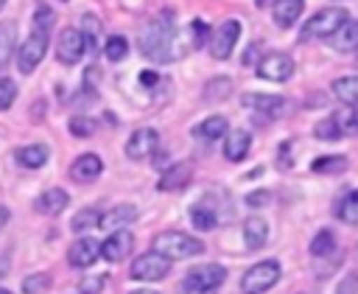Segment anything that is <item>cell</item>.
<instances>
[{"label":"cell","mask_w":358,"mask_h":294,"mask_svg":"<svg viewBox=\"0 0 358 294\" xmlns=\"http://www.w3.org/2000/svg\"><path fill=\"white\" fill-rule=\"evenodd\" d=\"M190 179H193V165L190 162H176V165L162 171V176L157 179V190L159 193H176L182 188H187Z\"/></svg>","instance_id":"obj_15"},{"label":"cell","mask_w":358,"mask_h":294,"mask_svg":"<svg viewBox=\"0 0 358 294\" xmlns=\"http://www.w3.org/2000/svg\"><path fill=\"white\" fill-rule=\"evenodd\" d=\"M333 118V123L338 126V132H341V137L344 134H358V106H341L338 112H333L330 115Z\"/></svg>","instance_id":"obj_28"},{"label":"cell","mask_w":358,"mask_h":294,"mask_svg":"<svg viewBox=\"0 0 358 294\" xmlns=\"http://www.w3.org/2000/svg\"><path fill=\"white\" fill-rule=\"evenodd\" d=\"M268 202H271V193L268 190H252V193H246V204L249 207H263Z\"/></svg>","instance_id":"obj_42"},{"label":"cell","mask_w":358,"mask_h":294,"mask_svg":"<svg viewBox=\"0 0 358 294\" xmlns=\"http://www.w3.org/2000/svg\"><path fill=\"white\" fill-rule=\"evenodd\" d=\"M14 22H0V70L11 62V53H14Z\"/></svg>","instance_id":"obj_32"},{"label":"cell","mask_w":358,"mask_h":294,"mask_svg":"<svg viewBox=\"0 0 358 294\" xmlns=\"http://www.w3.org/2000/svg\"><path fill=\"white\" fill-rule=\"evenodd\" d=\"M282 269H280V260L268 258V260H257L255 266H249L241 277V291L243 294H263L268 288H274V283L280 280Z\"/></svg>","instance_id":"obj_3"},{"label":"cell","mask_w":358,"mask_h":294,"mask_svg":"<svg viewBox=\"0 0 358 294\" xmlns=\"http://www.w3.org/2000/svg\"><path fill=\"white\" fill-rule=\"evenodd\" d=\"M333 95L344 106H358V76H341L333 81Z\"/></svg>","instance_id":"obj_26"},{"label":"cell","mask_w":358,"mask_h":294,"mask_svg":"<svg viewBox=\"0 0 358 294\" xmlns=\"http://www.w3.org/2000/svg\"><path fill=\"white\" fill-rule=\"evenodd\" d=\"M257 6H271V3H277V0H255Z\"/></svg>","instance_id":"obj_49"},{"label":"cell","mask_w":358,"mask_h":294,"mask_svg":"<svg viewBox=\"0 0 358 294\" xmlns=\"http://www.w3.org/2000/svg\"><path fill=\"white\" fill-rule=\"evenodd\" d=\"M17 162H20L22 168H31V171L42 168V165L48 162V146H42V143L20 146V148H17Z\"/></svg>","instance_id":"obj_25"},{"label":"cell","mask_w":358,"mask_h":294,"mask_svg":"<svg viewBox=\"0 0 358 294\" xmlns=\"http://www.w3.org/2000/svg\"><path fill=\"white\" fill-rule=\"evenodd\" d=\"M6 272H8V266H6V260H3V258H0V277H3V274H6Z\"/></svg>","instance_id":"obj_48"},{"label":"cell","mask_w":358,"mask_h":294,"mask_svg":"<svg viewBox=\"0 0 358 294\" xmlns=\"http://www.w3.org/2000/svg\"><path fill=\"white\" fill-rule=\"evenodd\" d=\"M45 50H48V31H31V36L20 45L17 50V67L20 73H34L39 67V62L45 59Z\"/></svg>","instance_id":"obj_7"},{"label":"cell","mask_w":358,"mask_h":294,"mask_svg":"<svg viewBox=\"0 0 358 294\" xmlns=\"http://www.w3.org/2000/svg\"><path fill=\"white\" fill-rule=\"evenodd\" d=\"M0 294H11V291H6V288H0Z\"/></svg>","instance_id":"obj_51"},{"label":"cell","mask_w":358,"mask_h":294,"mask_svg":"<svg viewBox=\"0 0 358 294\" xmlns=\"http://www.w3.org/2000/svg\"><path fill=\"white\" fill-rule=\"evenodd\" d=\"M126 53H129L126 36H120V34L106 36V42H103V56H106L109 62H120V59H126Z\"/></svg>","instance_id":"obj_33"},{"label":"cell","mask_w":358,"mask_h":294,"mask_svg":"<svg viewBox=\"0 0 358 294\" xmlns=\"http://www.w3.org/2000/svg\"><path fill=\"white\" fill-rule=\"evenodd\" d=\"M268 241V224L263 216H249L243 221V244L246 249H260Z\"/></svg>","instance_id":"obj_19"},{"label":"cell","mask_w":358,"mask_h":294,"mask_svg":"<svg viewBox=\"0 0 358 294\" xmlns=\"http://www.w3.org/2000/svg\"><path fill=\"white\" fill-rule=\"evenodd\" d=\"M154 252L165 255L168 260H185V258H196L204 252V244L187 232H179V230H168V232H159L154 238Z\"/></svg>","instance_id":"obj_2"},{"label":"cell","mask_w":358,"mask_h":294,"mask_svg":"<svg viewBox=\"0 0 358 294\" xmlns=\"http://www.w3.org/2000/svg\"><path fill=\"white\" fill-rule=\"evenodd\" d=\"M81 31H84L87 42H90V45H95V42H98V36H95V34L101 31V25H98V20H95L92 14H87V17H84V25H81Z\"/></svg>","instance_id":"obj_41"},{"label":"cell","mask_w":358,"mask_h":294,"mask_svg":"<svg viewBox=\"0 0 358 294\" xmlns=\"http://www.w3.org/2000/svg\"><path fill=\"white\" fill-rule=\"evenodd\" d=\"M227 280V269L221 263H201V266H193L185 280H182V291L187 294H210L215 291L221 283Z\"/></svg>","instance_id":"obj_5"},{"label":"cell","mask_w":358,"mask_h":294,"mask_svg":"<svg viewBox=\"0 0 358 294\" xmlns=\"http://www.w3.org/2000/svg\"><path fill=\"white\" fill-rule=\"evenodd\" d=\"M291 140H285L282 146H280V151H277V162H280V168H291Z\"/></svg>","instance_id":"obj_43"},{"label":"cell","mask_w":358,"mask_h":294,"mask_svg":"<svg viewBox=\"0 0 358 294\" xmlns=\"http://www.w3.org/2000/svg\"><path fill=\"white\" fill-rule=\"evenodd\" d=\"M157 81H159V76H157L154 70H143V73H140V84H143V87L151 90V87H157Z\"/></svg>","instance_id":"obj_44"},{"label":"cell","mask_w":358,"mask_h":294,"mask_svg":"<svg viewBox=\"0 0 358 294\" xmlns=\"http://www.w3.org/2000/svg\"><path fill=\"white\" fill-rule=\"evenodd\" d=\"M257 76L266 81H288L294 76V59L288 53H266L257 62Z\"/></svg>","instance_id":"obj_10"},{"label":"cell","mask_w":358,"mask_h":294,"mask_svg":"<svg viewBox=\"0 0 358 294\" xmlns=\"http://www.w3.org/2000/svg\"><path fill=\"white\" fill-rule=\"evenodd\" d=\"M176 42H179V34L173 31V14L171 11H162V17L151 20L143 28L140 50H143V56H148L154 62H173V59L182 56V50L176 48Z\"/></svg>","instance_id":"obj_1"},{"label":"cell","mask_w":358,"mask_h":294,"mask_svg":"<svg viewBox=\"0 0 358 294\" xmlns=\"http://www.w3.org/2000/svg\"><path fill=\"white\" fill-rule=\"evenodd\" d=\"M330 45L341 53H352L358 50V20H347L333 36H330Z\"/></svg>","instance_id":"obj_23"},{"label":"cell","mask_w":358,"mask_h":294,"mask_svg":"<svg viewBox=\"0 0 358 294\" xmlns=\"http://www.w3.org/2000/svg\"><path fill=\"white\" fill-rule=\"evenodd\" d=\"M305 11V0H277L274 3V25L291 28Z\"/></svg>","instance_id":"obj_22"},{"label":"cell","mask_w":358,"mask_h":294,"mask_svg":"<svg viewBox=\"0 0 358 294\" xmlns=\"http://www.w3.org/2000/svg\"><path fill=\"white\" fill-rule=\"evenodd\" d=\"M229 92H232V84H229V78H227V76L210 78V84L204 87V98H213V101H218V98H227Z\"/></svg>","instance_id":"obj_35"},{"label":"cell","mask_w":358,"mask_h":294,"mask_svg":"<svg viewBox=\"0 0 358 294\" xmlns=\"http://www.w3.org/2000/svg\"><path fill=\"white\" fill-rule=\"evenodd\" d=\"M14 98H17V81L0 78V112L8 109V106L14 104Z\"/></svg>","instance_id":"obj_38"},{"label":"cell","mask_w":358,"mask_h":294,"mask_svg":"<svg viewBox=\"0 0 358 294\" xmlns=\"http://www.w3.org/2000/svg\"><path fill=\"white\" fill-rule=\"evenodd\" d=\"M355 67H358V53H355Z\"/></svg>","instance_id":"obj_52"},{"label":"cell","mask_w":358,"mask_h":294,"mask_svg":"<svg viewBox=\"0 0 358 294\" xmlns=\"http://www.w3.org/2000/svg\"><path fill=\"white\" fill-rule=\"evenodd\" d=\"M6 224H8V207H3V204H0V230H3Z\"/></svg>","instance_id":"obj_46"},{"label":"cell","mask_w":358,"mask_h":294,"mask_svg":"<svg viewBox=\"0 0 358 294\" xmlns=\"http://www.w3.org/2000/svg\"><path fill=\"white\" fill-rule=\"evenodd\" d=\"M101 286H103V283H101V277H90V280H84V286H81V294H95Z\"/></svg>","instance_id":"obj_45"},{"label":"cell","mask_w":358,"mask_h":294,"mask_svg":"<svg viewBox=\"0 0 358 294\" xmlns=\"http://www.w3.org/2000/svg\"><path fill=\"white\" fill-rule=\"evenodd\" d=\"M347 157L344 154H324V157H316L313 162H310V171L313 174H341V171H347Z\"/></svg>","instance_id":"obj_27"},{"label":"cell","mask_w":358,"mask_h":294,"mask_svg":"<svg viewBox=\"0 0 358 294\" xmlns=\"http://www.w3.org/2000/svg\"><path fill=\"white\" fill-rule=\"evenodd\" d=\"M3 6H6V0H0V11H3Z\"/></svg>","instance_id":"obj_50"},{"label":"cell","mask_w":358,"mask_h":294,"mask_svg":"<svg viewBox=\"0 0 358 294\" xmlns=\"http://www.w3.org/2000/svg\"><path fill=\"white\" fill-rule=\"evenodd\" d=\"M134 249V235L129 230H115L109 238L101 241V258L109 260V263H120L131 255Z\"/></svg>","instance_id":"obj_11"},{"label":"cell","mask_w":358,"mask_h":294,"mask_svg":"<svg viewBox=\"0 0 358 294\" xmlns=\"http://www.w3.org/2000/svg\"><path fill=\"white\" fill-rule=\"evenodd\" d=\"M336 249V232L333 230H319L310 241V255L313 258H327Z\"/></svg>","instance_id":"obj_31"},{"label":"cell","mask_w":358,"mask_h":294,"mask_svg":"<svg viewBox=\"0 0 358 294\" xmlns=\"http://www.w3.org/2000/svg\"><path fill=\"white\" fill-rule=\"evenodd\" d=\"M101 258V241L98 238H76L67 249V263L76 269H90Z\"/></svg>","instance_id":"obj_12"},{"label":"cell","mask_w":358,"mask_h":294,"mask_svg":"<svg viewBox=\"0 0 358 294\" xmlns=\"http://www.w3.org/2000/svg\"><path fill=\"white\" fill-rule=\"evenodd\" d=\"M98 132V120L90 115H76L70 118V134L73 137H92Z\"/></svg>","instance_id":"obj_34"},{"label":"cell","mask_w":358,"mask_h":294,"mask_svg":"<svg viewBox=\"0 0 358 294\" xmlns=\"http://www.w3.org/2000/svg\"><path fill=\"white\" fill-rule=\"evenodd\" d=\"M131 294H159V291H154V288H134Z\"/></svg>","instance_id":"obj_47"},{"label":"cell","mask_w":358,"mask_h":294,"mask_svg":"<svg viewBox=\"0 0 358 294\" xmlns=\"http://www.w3.org/2000/svg\"><path fill=\"white\" fill-rule=\"evenodd\" d=\"M157 140H159L157 129H151V126L134 129V132L129 134V140H126V157H129V160H145L148 154H154Z\"/></svg>","instance_id":"obj_13"},{"label":"cell","mask_w":358,"mask_h":294,"mask_svg":"<svg viewBox=\"0 0 358 294\" xmlns=\"http://www.w3.org/2000/svg\"><path fill=\"white\" fill-rule=\"evenodd\" d=\"M87 50V36L81 28L76 25H67L62 28V34L56 36V59L62 64H76Z\"/></svg>","instance_id":"obj_6"},{"label":"cell","mask_w":358,"mask_h":294,"mask_svg":"<svg viewBox=\"0 0 358 294\" xmlns=\"http://www.w3.org/2000/svg\"><path fill=\"white\" fill-rule=\"evenodd\" d=\"M333 294H358V272H347L338 280V286H336Z\"/></svg>","instance_id":"obj_40"},{"label":"cell","mask_w":358,"mask_h":294,"mask_svg":"<svg viewBox=\"0 0 358 294\" xmlns=\"http://www.w3.org/2000/svg\"><path fill=\"white\" fill-rule=\"evenodd\" d=\"M53 28V11L48 6H39L36 14H34V31H48L50 34Z\"/></svg>","instance_id":"obj_39"},{"label":"cell","mask_w":358,"mask_h":294,"mask_svg":"<svg viewBox=\"0 0 358 294\" xmlns=\"http://www.w3.org/2000/svg\"><path fill=\"white\" fill-rule=\"evenodd\" d=\"M101 174H103V160L98 154L87 151V154H81V157H76L70 162V176L76 182H95Z\"/></svg>","instance_id":"obj_16"},{"label":"cell","mask_w":358,"mask_h":294,"mask_svg":"<svg viewBox=\"0 0 358 294\" xmlns=\"http://www.w3.org/2000/svg\"><path fill=\"white\" fill-rule=\"evenodd\" d=\"M190 221H193V227L201 230V232L218 227V221H221V210L215 207V193H207L204 199H199V202L190 207Z\"/></svg>","instance_id":"obj_14"},{"label":"cell","mask_w":358,"mask_h":294,"mask_svg":"<svg viewBox=\"0 0 358 294\" xmlns=\"http://www.w3.org/2000/svg\"><path fill=\"white\" fill-rule=\"evenodd\" d=\"M137 221V207L134 204H117L112 207L109 213H103L101 218V227H109V230H123L126 224Z\"/></svg>","instance_id":"obj_24"},{"label":"cell","mask_w":358,"mask_h":294,"mask_svg":"<svg viewBox=\"0 0 358 294\" xmlns=\"http://www.w3.org/2000/svg\"><path fill=\"white\" fill-rule=\"evenodd\" d=\"M67 204H70V196H67V190H62V188H48V190H42L39 199H36V210L45 213V216H59Z\"/></svg>","instance_id":"obj_21"},{"label":"cell","mask_w":358,"mask_h":294,"mask_svg":"<svg viewBox=\"0 0 358 294\" xmlns=\"http://www.w3.org/2000/svg\"><path fill=\"white\" fill-rule=\"evenodd\" d=\"M336 216L344 221V224H358V188L350 190L347 196H341L338 207H336Z\"/></svg>","instance_id":"obj_30"},{"label":"cell","mask_w":358,"mask_h":294,"mask_svg":"<svg viewBox=\"0 0 358 294\" xmlns=\"http://www.w3.org/2000/svg\"><path fill=\"white\" fill-rule=\"evenodd\" d=\"M168 272H171V260L165 255L154 252V249L145 252V255H140L137 260H131V269H129V274L134 280H145V283L162 280V277H168Z\"/></svg>","instance_id":"obj_8"},{"label":"cell","mask_w":358,"mask_h":294,"mask_svg":"<svg viewBox=\"0 0 358 294\" xmlns=\"http://www.w3.org/2000/svg\"><path fill=\"white\" fill-rule=\"evenodd\" d=\"M347 20H350L347 11L338 8V6H333V8H322V11H316V14H310V17L305 20L299 36H302V39H324V36H333Z\"/></svg>","instance_id":"obj_4"},{"label":"cell","mask_w":358,"mask_h":294,"mask_svg":"<svg viewBox=\"0 0 358 294\" xmlns=\"http://www.w3.org/2000/svg\"><path fill=\"white\" fill-rule=\"evenodd\" d=\"M241 104H243L246 109L260 112V115H268V118L280 115L282 106H285V101H282L280 95H266V92H243V95H241Z\"/></svg>","instance_id":"obj_17"},{"label":"cell","mask_w":358,"mask_h":294,"mask_svg":"<svg viewBox=\"0 0 358 294\" xmlns=\"http://www.w3.org/2000/svg\"><path fill=\"white\" fill-rule=\"evenodd\" d=\"M227 118L224 115H210V118H204L196 129H193V137H199L201 143H215V140H221V137H227Z\"/></svg>","instance_id":"obj_20"},{"label":"cell","mask_w":358,"mask_h":294,"mask_svg":"<svg viewBox=\"0 0 358 294\" xmlns=\"http://www.w3.org/2000/svg\"><path fill=\"white\" fill-rule=\"evenodd\" d=\"M238 39H241V22L238 20H224L213 31V36H210V53H213V59H218V62L229 59L232 50H235V45H238Z\"/></svg>","instance_id":"obj_9"},{"label":"cell","mask_w":358,"mask_h":294,"mask_svg":"<svg viewBox=\"0 0 358 294\" xmlns=\"http://www.w3.org/2000/svg\"><path fill=\"white\" fill-rule=\"evenodd\" d=\"M313 134H316L319 140H338V137H341V132H338V126L333 123V118L319 120V123L313 126Z\"/></svg>","instance_id":"obj_37"},{"label":"cell","mask_w":358,"mask_h":294,"mask_svg":"<svg viewBox=\"0 0 358 294\" xmlns=\"http://www.w3.org/2000/svg\"><path fill=\"white\" fill-rule=\"evenodd\" d=\"M101 218H103L101 210H95V207H84V210H78V213L73 216L70 227H73V232H90V230L101 227Z\"/></svg>","instance_id":"obj_29"},{"label":"cell","mask_w":358,"mask_h":294,"mask_svg":"<svg viewBox=\"0 0 358 294\" xmlns=\"http://www.w3.org/2000/svg\"><path fill=\"white\" fill-rule=\"evenodd\" d=\"M50 288V277L45 272H36V274H28L22 280V291L25 294H45Z\"/></svg>","instance_id":"obj_36"},{"label":"cell","mask_w":358,"mask_h":294,"mask_svg":"<svg viewBox=\"0 0 358 294\" xmlns=\"http://www.w3.org/2000/svg\"><path fill=\"white\" fill-rule=\"evenodd\" d=\"M249 148H252V132H246V129H232V132H227V140H224V157H227L229 162H241V160H246Z\"/></svg>","instance_id":"obj_18"}]
</instances>
